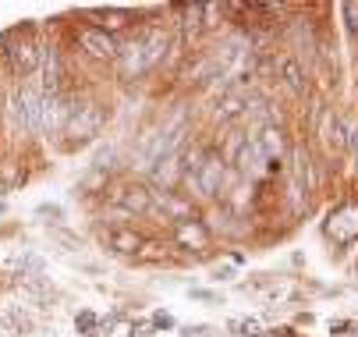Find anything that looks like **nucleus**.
Instances as JSON below:
<instances>
[{
  "label": "nucleus",
  "instance_id": "f257e3e1",
  "mask_svg": "<svg viewBox=\"0 0 358 337\" xmlns=\"http://www.w3.org/2000/svg\"><path fill=\"white\" fill-rule=\"evenodd\" d=\"M327 238L334 245H351L358 238V199L341 203L327 213Z\"/></svg>",
  "mask_w": 358,
  "mask_h": 337
},
{
  "label": "nucleus",
  "instance_id": "f03ea898",
  "mask_svg": "<svg viewBox=\"0 0 358 337\" xmlns=\"http://www.w3.org/2000/svg\"><path fill=\"white\" fill-rule=\"evenodd\" d=\"M224 164H227V160H224V153H217V150H210L206 157L199 160V167H195V185H199L202 196H220L224 178H227V167H224Z\"/></svg>",
  "mask_w": 358,
  "mask_h": 337
},
{
  "label": "nucleus",
  "instance_id": "7ed1b4c3",
  "mask_svg": "<svg viewBox=\"0 0 358 337\" xmlns=\"http://www.w3.org/2000/svg\"><path fill=\"white\" fill-rule=\"evenodd\" d=\"M99 128H103V107L99 103H82V107H68V121L64 131L78 135V138H92Z\"/></svg>",
  "mask_w": 358,
  "mask_h": 337
},
{
  "label": "nucleus",
  "instance_id": "20e7f679",
  "mask_svg": "<svg viewBox=\"0 0 358 337\" xmlns=\"http://www.w3.org/2000/svg\"><path fill=\"white\" fill-rule=\"evenodd\" d=\"M78 43L99 61H117V54H121L117 39L107 29H96V25H78Z\"/></svg>",
  "mask_w": 358,
  "mask_h": 337
},
{
  "label": "nucleus",
  "instance_id": "39448f33",
  "mask_svg": "<svg viewBox=\"0 0 358 337\" xmlns=\"http://www.w3.org/2000/svg\"><path fill=\"white\" fill-rule=\"evenodd\" d=\"M11 114H15V124L22 131H39V92L22 85L11 96Z\"/></svg>",
  "mask_w": 358,
  "mask_h": 337
},
{
  "label": "nucleus",
  "instance_id": "423d86ee",
  "mask_svg": "<svg viewBox=\"0 0 358 337\" xmlns=\"http://www.w3.org/2000/svg\"><path fill=\"white\" fill-rule=\"evenodd\" d=\"M313 164H309V153L298 150L294 153V167H291V199H294V210L305 206V199H309V192H313Z\"/></svg>",
  "mask_w": 358,
  "mask_h": 337
},
{
  "label": "nucleus",
  "instance_id": "0eeeda50",
  "mask_svg": "<svg viewBox=\"0 0 358 337\" xmlns=\"http://www.w3.org/2000/svg\"><path fill=\"white\" fill-rule=\"evenodd\" d=\"M68 121V103L61 92H39V128L61 131Z\"/></svg>",
  "mask_w": 358,
  "mask_h": 337
},
{
  "label": "nucleus",
  "instance_id": "6e6552de",
  "mask_svg": "<svg viewBox=\"0 0 358 337\" xmlns=\"http://www.w3.org/2000/svg\"><path fill=\"white\" fill-rule=\"evenodd\" d=\"M8 54V64H11V71L15 75H32L36 68H39V46L32 43V39H22L18 46H11V50H4Z\"/></svg>",
  "mask_w": 358,
  "mask_h": 337
},
{
  "label": "nucleus",
  "instance_id": "1a4fd4ad",
  "mask_svg": "<svg viewBox=\"0 0 358 337\" xmlns=\"http://www.w3.org/2000/svg\"><path fill=\"white\" fill-rule=\"evenodd\" d=\"M252 142H255V150L263 153V160H266V164H273V167L280 164V157H284V150H287L284 131H280V128H273V124H270V128H263Z\"/></svg>",
  "mask_w": 358,
  "mask_h": 337
},
{
  "label": "nucleus",
  "instance_id": "9d476101",
  "mask_svg": "<svg viewBox=\"0 0 358 337\" xmlns=\"http://www.w3.org/2000/svg\"><path fill=\"white\" fill-rule=\"evenodd\" d=\"M174 238H178V245L202 252V249L210 245V227L202 224V220H181V224L174 227Z\"/></svg>",
  "mask_w": 358,
  "mask_h": 337
},
{
  "label": "nucleus",
  "instance_id": "9b49d317",
  "mask_svg": "<svg viewBox=\"0 0 358 337\" xmlns=\"http://www.w3.org/2000/svg\"><path fill=\"white\" fill-rule=\"evenodd\" d=\"M323 142L330 153H344L348 150V124L337 114H323Z\"/></svg>",
  "mask_w": 358,
  "mask_h": 337
},
{
  "label": "nucleus",
  "instance_id": "f8f14e48",
  "mask_svg": "<svg viewBox=\"0 0 358 337\" xmlns=\"http://www.w3.org/2000/svg\"><path fill=\"white\" fill-rule=\"evenodd\" d=\"M238 171H245V174H255V171H259L266 160H263V153L259 150H255V142H241V146H238Z\"/></svg>",
  "mask_w": 358,
  "mask_h": 337
},
{
  "label": "nucleus",
  "instance_id": "ddd939ff",
  "mask_svg": "<svg viewBox=\"0 0 358 337\" xmlns=\"http://www.w3.org/2000/svg\"><path fill=\"white\" fill-rule=\"evenodd\" d=\"M107 242H110L114 252H131V256H135V252L142 249V238H138L135 231H124V227L110 231V234H107Z\"/></svg>",
  "mask_w": 358,
  "mask_h": 337
},
{
  "label": "nucleus",
  "instance_id": "4468645a",
  "mask_svg": "<svg viewBox=\"0 0 358 337\" xmlns=\"http://www.w3.org/2000/svg\"><path fill=\"white\" fill-rule=\"evenodd\" d=\"M29 330V320L18 309H4L0 313V337H22Z\"/></svg>",
  "mask_w": 358,
  "mask_h": 337
},
{
  "label": "nucleus",
  "instance_id": "2eb2a0df",
  "mask_svg": "<svg viewBox=\"0 0 358 337\" xmlns=\"http://www.w3.org/2000/svg\"><path fill=\"white\" fill-rule=\"evenodd\" d=\"M121 203H124V210L145 213V210L152 206V196H149L145 188H124V196H121Z\"/></svg>",
  "mask_w": 358,
  "mask_h": 337
},
{
  "label": "nucleus",
  "instance_id": "dca6fc26",
  "mask_svg": "<svg viewBox=\"0 0 358 337\" xmlns=\"http://www.w3.org/2000/svg\"><path fill=\"white\" fill-rule=\"evenodd\" d=\"M103 327H110V323H103V320H99L96 313H78V320H75V330L82 334V337H99V330H103Z\"/></svg>",
  "mask_w": 358,
  "mask_h": 337
},
{
  "label": "nucleus",
  "instance_id": "f3484780",
  "mask_svg": "<svg viewBox=\"0 0 358 337\" xmlns=\"http://www.w3.org/2000/svg\"><path fill=\"white\" fill-rule=\"evenodd\" d=\"M227 334H231V337H259L263 327H259V320L241 316V320H231V323H227Z\"/></svg>",
  "mask_w": 358,
  "mask_h": 337
},
{
  "label": "nucleus",
  "instance_id": "a211bd4d",
  "mask_svg": "<svg viewBox=\"0 0 358 337\" xmlns=\"http://www.w3.org/2000/svg\"><path fill=\"white\" fill-rule=\"evenodd\" d=\"M241 110H245V96H241V92H227V96H224V103L217 107L220 121H231V117H238Z\"/></svg>",
  "mask_w": 358,
  "mask_h": 337
},
{
  "label": "nucleus",
  "instance_id": "6ab92c4d",
  "mask_svg": "<svg viewBox=\"0 0 358 337\" xmlns=\"http://www.w3.org/2000/svg\"><path fill=\"white\" fill-rule=\"evenodd\" d=\"M284 82H287V89H291L294 96H301V92H305V78H301L298 61H284Z\"/></svg>",
  "mask_w": 358,
  "mask_h": 337
},
{
  "label": "nucleus",
  "instance_id": "aec40b11",
  "mask_svg": "<svg viewBox=\"0 0 358 337\" xmlns=\"http://www.w3.org/2000/svg\"><path fill=\"white\" fill-rule=\"evenodd\" d=\"M341 15H344V29H348V36L358 39V4H355V0L341 4Z\"/></svg>",
  "mask_w": 358,
  "mask_h": 337
},
{
  "label": "nucleus",
  "instance_id": "412c9836",
  "mask_svg": "<svg viewBox=\"0 0 358 337\" xmlns=\"http://www.w3.org/2000/svg\"><path fill=\"white\" fill-rule=\"evenodd\" d=\"M181 337H217V327H210V323H195V327H185Z\"/></svg>",
  "mask_w": 358,
  "mask_h": 337
},
{
  "label": "nucleus",
  "instance_id": "4be33fe9",
  "mask_svg": "<svg viewBox=\"0 0 358 337\" xmlns=\"http://www.w3.org/2000/svg\"><path fill=\"white\" fill-rule=\"evenodd\" d=\"M152 327H157V330H171L174 327V316L171 313H157V316H152Z\"/></svg>",
  "mask_w": 358,
  "mask_h": 337
},
{
  "label": "nucleus",
  "instance_id": "5701e85b",
  "mask_svg": "<svg viewBox=\"0 0 358 337\" xmlns=\"http://www.w3.org/2000/svg\"><path fill=\"white\" fill-rule=\"evenodd\" d=\"M330 330H334V334H341V337H351V334H358V323H334Z\"/></svg>",
  "mask_w": 358,
  "mask_h": 337
},
{
  "label": "nucleus",
  "instance_id": "b1692460",
  "mask_svg": "<svg viewBox=\"0 0 358 337\" xmlns=\"http://www.w3.org/2000/svg\"><path fill=\"white\" fill-rule=\"evenodd\" d=\"M348 146L355 153V167H358V128H348Z\"/></svg>",
  "mask_w": 358,
  "mask_h": 337
},
{
  "label": "nucleus",
  "instance_id": "393cba45",
  "mask_svg": "<svg viewBox=\"0 0 358 337\" xmlns=\"http://www.w3.org/2000/svg\"><path fill=\"white\" fill-rule=\"evenodd\" d=\"M231 273H234L231 266H217V270H213V277H217V280H231Z\"/></svg>",
  "mask_w": 358,
  "mask_h": 337
},
{
  "label": "nucleus",
  "instance_id": "a878e982",
  "mask_svg": "<svg viewBox=\"0 0 358 337\" xmlns=\"http://www.w3.org/2000/svg\"><path fill=\"white\" fill-rule=\"evenodd\" d=\"M266 337H294V330H291V327H277V330H270Z\"/></svg>",
  "mask_w": 358,
  "mask_h": 337
},
{
  "label": "nucleus",
  "instance_id": "bb28decb",
  "mask_svg": "<svg viewBox=\"0 0 358 337\" xmlns=\"http://www.w3.org/2000/svg\"><path fill=\"white\" fill-rule=\"evenodd\" d=\"M39 217H61V206H39Z\"/></svg>",
  "mask_w": 358,
  "mask_h": 337
},
{
  "label": "nucleus",
  "instance_id": "cd10ccee",
  "mask_svg": "<svg viewBox=\"0 0 358 337\" xmlns=\"http://www.w3.org/2000/svg\"><path fill=\"white\" fill-rule=\"evenodd\" d=\"M131 337H152V327H131Z\"/></svg>",
  "mask_w": 358,
  "mask_h": 337
}]
</instances>
